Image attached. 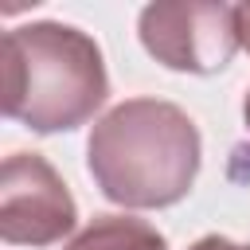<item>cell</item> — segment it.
Instances as JSON below:
<instances>
[{"label":"cell","instance_id":"5b68a950","mask_svg":"<svg viewBox=\"0 0 250 250\" xmlns=\"http://www.w3.org/2000/svg\"><path fill=\"white\" fill-rule=\"evenodd\" d=\"M62 250H168L164 234L148 227L145 219L129 215H98L78 238H70Z\"/></svg>","mask_w":250,"mask_h":250},{"label":"cell","instance_id":"ba28073f","mask_svg":"<svg viewBox=\"0 0 250 250\" xmlns=\"http://www.w3.org/2000/svg\"><path fill=\"white\" fill-rule=\"evenodd\" d=\"M242 113H246V129H250V94H246V105H242Z\"/></svg>","mask_w":250,"mask_h":250},{"label":"cell","instance_id":"8992f818","mask_svg":"<svg viewBox=\"0 0 250 250\" xmlns=\"http://www.w3.org/2000/svg\"><path fill=\"white\" fill-rule=\"evenodd\" d=\"M191 250H250V246H238V242H230V238H219V234H211V238H199Z\"/></svg>","mask_w":250,"mask_h":250},{"label":"cell","instance_id":"52a82bcc","mask_svg":"<svg viewBox=\"0 0 250 250\" xmlns=\"http://www.w3.org/2000/svg\"><path fill=\"white\" fill-rule=\"evenodd\" d=\"M238 43L250 51V4H238Z\"/></svg>","mask_w":250,"mask_h":250},{"label":"cell","instance_id":"277c9868","mask_svg":"<svg viewBox=\"0 0 250 250\" xmlns=\"http://www.w3.org/2000/svg\"><path fill=\"white\" fill-rule=\"evenodd\" d=\"M74 199L35 152H12L0 176V234L12 246H51L74 230Z\"/></svg>","mask_w":250,"mask_h":250},{"label":"cell","instance_id":"3957f363","mask_svg":"<svg viewBox=\"0 0 250 250\" xmlns=\"http://www.w3.org/2000/svg\"><path fill=\"white\" fill-rule=\"evenodd\" d=\"M145 51L191 74H211L230 62L238 43V8L230 4H148L141 12Z\"/></svg>","mask_w":250,"mask_h":250},{"label":"cell","instance_id":"7a4b0ae2","mask_svg":"<svg viewBox=\"0 0 250 250\" xmlns=\"http://www.w3.org/2000/svg\"><path fill=\"white\" fill-rule=\"evenodd\" d=\"M98 43L66 23H27L4 35V113L35 133L90 121L105 102Z\"/></svg>","mask_w":250,"mask_h":250},{"label":"cell","instance_id":"6da1fadb","mask_svg":"<svg viewBox=\"0 0 250 250\" xmlns=\"http://www.w3.org/2000/svg\"><path fill=\"white\" fill-rule=\"evenodd\" d=\"M102 195L125 207H168L184 199L199 172V133L191 117L156 98L113 105L86 145Z\"/></svg>","mask_w":250,"mask_h":250}]
</instances>
